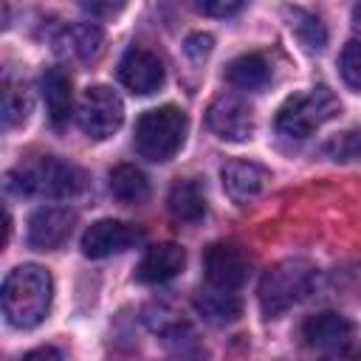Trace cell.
I'll return each mask as SVG.
<instances>
[{
    "label": "cell",
    "mask_w": 361,
    "mask_h": 361,
    "mask_svg": "<svg viewBox=\"0 0 361 361\" xmlns=\"http://www.w3.org/2000/svg\"><path fill=\"white\" fill-rule=\"evenodd\" d=\"M54 296L51 274L39 265H20L3 279V313L14 327H37Z\"/></svg>",
    "instance_id": "6da1fadb"
},
{
    "label": "cell",
    "mask_w": 361,
    "mask_h": 361,
    "mask_svg": "<svg viewBox=\"0 0 361 361\" xmlns=\"http://www.w3.org/2000/svg\"><path fill=\"white\" fill-rule=\"evenodd\" d=\"M6 186L17 195L37 197H73L85 189V172L71 161H59L54 155L37 158L25 166H17L6 175Z\"/></svg>",
    "instance_id": "7a4b0ae2"
},
{
    "label": "cell",
    "mask_w": 361,
    "mask_h": 361,
    "mask_svg": "<svg viewBox=\"0 0 361 361\" xmlns=\"http://www.w3.org/2000/svg\"><path fill=\"white\" fill-rule=\"evenodd\" d=\"M316 285V268L307 259H282L271 265L257 288L259 307L268 319H276L279 313L299 305Z\"/></svg>",
    "instance_id": "3957f363"
},
{
    "label": "cell",
    "mask_w": 361,
    "mask_h": 361,
    "mask_svg": "<svg viewBox=\"0 0 361 361\" xmlns=\"http://www.w3.org/2000/svg\"><path fill=\"white\" fill-rule=\"evenodd\" d=\"M186 127V113L175 104L147 110L135 124V149L141 152V158L164 164L175 158V152L183 147Z\"/></svg>",
    "instance_id": "277c9868"
},
{
    "label": "cell",
    "mask_w": 361,
    "mask_h": 361,
    "mask_svg": "<svg viewBox=\"0 0 361 361\" xmlns=\"http://www.w3.org/2000/svg\"><path fill=\"white\" fill-rule=\"evenodd\" d=\"M336 116H338V99L324 85H319L305 93L288 96L276 110L274 124L288 138H307Z\"/></svg>",
    "instance_id": "5b68a950"
},
{
    "label": "cell",
    "mask_w": 361,
    "mask_h": 361,
    "mask_svg": "<svg viewBox=\"0 0 361 361\" xmlns=\"http://www.w3.org/2000/svg\"><path fill=\"white\" fill-rule=\"evenodd\" d=\"M76 121H79L85 135H90L96 141L110 138L121 127V121H124V102H121V96L113 87L93 85L79 99Z\"/></svg>",
    "instance_id": "8992f818"
},
{
    "label": "cell",
    "mask_w": 361,
    "mask_h": 361,
    "mask_svg": "<svg viewBox=\"0 0 361 361\" xmlns=\"http://www.w3.org/2000/svg\"><path fill=\"white\" fill-rule=\"evenodd\" d=\"M353 338H355V327L341 313L322 310V313H313L302 322V341L316 353L344 355L350 350Z\"/></svg>",
    "instance_id": "52a82bcc"
},
{
    "label": "cell",
    "mask_w": 361,
    "mask_h": 361,
    "mask_svg": "<svg viewBox=\"0 0 361 361\" xmlns=\"http://www.w3.org/2000/svg\"><path fill=\"white\" fill-rule=\"evenodd\" d=\"M144 240V231L124 220H96L82 234V251L90 259H104L113 254H121Z\"/></svg>",
    "instance_id": "ba28073f"
},
{
    "label": "cell",
    "mask_w": 361,
    "mask_h": 361,
    "mask_svg": "<svg viewBox=\"0 0 361 361\" xmlns=\"http://www.w3.org/2000/svg\"><path fill=\"white\" fill-rule=\"evenodd\" d=\"M209 130L223 141H245L254 133V113L248 102H243L234 93H220L206 113Z\"/></svg>",
    "instance_id": "9c48e42d"
},
{
    "label": "cell",
    "mask_w": 361,
    "mask_h": 361,
    "mask_svg": "<svg viewBox=\"0 0 361 361\" xmlns=\"http://www.w3.org/2000/svg\"><path fill=\"white\" fill-rule=\"evenodd\" d=\"M203 271L209 285L237 290L248 279V257L231 243H214L203 254Z\"/></svg>",
    "instance_id": "30bf717a"
},
{
    "label": "cell",
    "mask_w": 361,
    "mask_h": 361,
    "mask_svg": "<svg viewBox=\"0 0 361 361\" xmlns=\"http://www.w3.org/2000/svg\"><path fill=\"white\" fill-rule=\"evenodd\" d=\"M73 223H76V212L65 206L37 209L28 220V245L34 251H54L71 237Z\"/></svg>",
    "instance_id": "8fae6325"
},
{
    "label": "cell",
    "mask_w": 361,
    "mask_h": 361,
    "mask_svg": "<svg viewBox=\"0 0 361 361\" xmlns=\"http://www.w3.org/2000/svg\"><path fill=\"white\" fill-rule=\"evenodd\" d=\"M118 79L127 90L149 96L164 85V65L147 48H130L118 62Z\"/></svg>",
    "instance_id": "7c38bea8"
},
{
    "label": "cell",
    "mask_w": 361,
    "mask_h": 361,
    "mask_svg": "<svg viewBox=\"0 0 361 361\" xmlns=\"http://www.w3.org/2000/svg\"><path fill=\"white\" fill-rule=\"evenodd\" d=\"M104 48V31L93 23H71L54 37V51L71 62H90Z\"/></svg>",
    "instance_id": "4fadbf2b"
},
{
    "label": "cell",
    "mask_w": 361,
    "mask_h": 361,
    "mask_svg": "<svg viewBox=\"0 0 361 361\" xmlns=\"http://www.w3.org/2000/svg\"><path fill=\"white\" fill-rule=\"evenodd\" d=\"M223 178V189L228 192L231 200L237 203H248L254 197H259L271 180V172L254 161H228L220 172Z\"/></svg>",
    "instance_id": "5bb4252c"
},
{
    "label": "cell",
    "mask_w": 361,
    "mask_h": 361,
    "mask_svg": "<svg viewBox=\"0 0 361 361\" xmlns=\"http://www.w3.org/2000/svg\"><path fill=\"white\" fill-rule=\"evenodd\" d=\"M183 262H186V251L178 243H158L147 248V254L135 268V276L144 285H161L178 276L183 271Z\"/></svg>",
    "instance_id": "9a60e30c"
},
{
    "label": "cell",
    "mask_w": 361,
    "mask_h": 361,
    "mask_svg": "<svg viewBox=\"0 0 361 361\" xmlns=\"http://www.w3.org/2000/svg\"><path fill=\"white\" fill-rule=\"evenodd\" d=\"M42 99H45V110H48V121L62 130L71 118L73 110V93H71V76L62 68H48L42 73Z\"/></svg>",
    "instance_id": "2e32d148"
},
{
    "label": "cell",
    "mask_w": 361,
    "mask_h": 361,
    "mask_svg": "<svg viewBox=\"0 0 361 361\" xmlns=\"http://www.w3.org/2000/svg\"><path fill=\"white\" fill-rule=\"evenodd\" d=\"M195 307H197V313L209 324H217V327L237 322L240 319V310H243V305H240V299H237L234 290L214 288V285H209V288H203V290L195 293Z\"/></svg>",
    "instance_id": "e0dca14e"
},
{
    "label": "cell",
    "mask_w": 361,
    "mask_h": 361,
    "mask_svg": "<svg viewBox=\"0 0 361 361\" xmlns=\"http://www.w3.org/2000/svg\"><path fill=\"white\" fill-rule=\"evenodd\" d=\"M166 209L178 223H197L206 214V195L195 180H175L166 197Z\"/></svg>",
    "instance_id": "ac0fdd59"
},
{
    "label": "cell",
    "mask_w": 361,
    "mask_h": 361,
    "mask_svg": "<svg viewBox=\"0 0 361 361\" xmlns=\"http://www.w3.org/2000/svg\"><path fill=\"white\" fill-rule=\"evenodd\" d=\"M226 79H228L231 87L259 90L271 79V65H268V59L262 54H243V56L231 59V65L226 68Z\"/></svg>",
    "instance_id": "d6986e66"
},
{
    "label": "cell",
    "mask_w": 361,
    "mask_h": 361,
    "mask_svg": "<svg viewBox=\"0 0 361 361\" xmlns=\"http://www.w3.org/2000/svg\"><path fill=\"white\" fill-rule=\"evenodd\" d=\"M110 192L118 203H127V206H135V203H144L149 197V183H147V175L133 166V164H118L113 172H110Z\"/></svg>",
    "instance_id": "ffe728a7"
},
{
    "label": "cell",
    "mask_w": 361,
    "mask_h": 361,
    "mask_svg": "<svg viewBox=\"0 0 361 361\" xmlns=\"http://www.w3.org/2000/svg\"><path fill=\"white\" fill-rule=\"evenodd\" d=\"M282 14L288 20V28L293 31V37L299 39V45L305 51H322L327 45V31L316 14H310L299 6H285Z\"/></svg>",
    "instance_id": "44dd1931"
},
{
    "label": "cell",
    "mask_w": 361,
    "mask_h": 361,
    "mask_svg": "<svg viewBox=\"0 0 361 361\" xmlns=\"http://www.w3.org/2000/svg\"><path fill=\"white\" fill-rule=\"evenodd\" d=\"M3 127L11 130L17 124H23L31 113V93H28V85L23 79H14V76H6L3 79Z\"/></svg>",
    "instance_id": "7402d4cb"
},
{
    "label": "cell",
    "mask_w": 361,
    "mask_h": 361,
    "mask_svg": "<svg viewBox=\"0 0 361 361\" xmlns=\"http://www.w3.org/2000/svg\"><path fill=\"white\" fill-rule=\"evenodd\" d=\"M322 152L330 161H341V164L361 161V130H347V133L333 135L330 141L322 144Z\"/></svg>",
    "instance_id": "603a6c76"
},
{
    "label": "cell",
    "mask_w": 361,
    "mask_h": 361,
    "mask_svg": "<svg viewBox=\"0 0 361 361\" xmlns=\"http://www.w3.org/2000/svg\"><path fill=\"white\" fill-rule=\"evenodd\" d=\"M338 68H341V79L350 87L361 90V39H353V42L344 45L341 59H338Z\"/></svg>",
    "instance_id": "cb8c5ba5"
},
{
    "label": "cell",
    "mask_w": 361,
    "mask_h": 361,
    "mask_svg": "<svg viewBox=\"0 0 361 361\" xmlns=\"http://www.w3.org/2000/svg\"><path fill=\"white\" fill-rule=\"evenodd\" d=\"M245 0H189V6L206 17H231L243 8Z\"/></svg>",
    "instance_id": "d4e9b609"
},
{
    "label": "cell",
    "mask_w": 361,
    "mask_h": 361,
    "mask_svg": "<svg viewBox=\"0 0 361 361\" xmlns=\"http://www.w3.org/2000/svg\"><path fill=\"white\" fill-rule=\"evenodd\" d=\"M79 3L93 17H113V14H118L124 8L127 0H79Z\"/></svg>",
    "instance_id": "484cf974"
},
{
    "label": "cell",
    "mask_w": 361,
    "mask_h": 361,
    "mask_svg": "<svg viewBox=\"0 0 361 361\" xmlns=\"http://www.w3.org/2000/svg\"><path fill=\"white\" fill-rule=\"evenodd\" d=\"M212 42H214V39H212V34H192V37L186 39V45H183V48H186V54H189L195 62H200L203 56H209Z\"/></svg>",
    "instance_id": "4316f807"
},
{
    "label": "cell",
    "mask_w": 361,
    "mask_h": 361,
    "mask_svg": "<svg viewBox=\"0 0 361 361\" xmlns=\"http://www.w3.org/2000/svg\"><path fill=\"white\" fill-rule=\"evenodd\" d=\"M23 358H59V350H51V347H42V350H31V353H25Z\"/></svg>",
    "instance_id": "83f0119b"
},
{
    "label": "cell",
    "mask_w": 361,
    "mask_h": 361,
    "mask_svg": "<svg viewBox=\"0 0 361 361\" xmlns=\"http://www.w3.org/2000/svg\"><path fill=\"white\" fill-rule=\"evenodd\" d=\"M353 17H355V20H358V23H361V0H358V3H355V8H353Z\"/></svg>",
    "instance_id": "f1b7e54d"
}]
</instances>
